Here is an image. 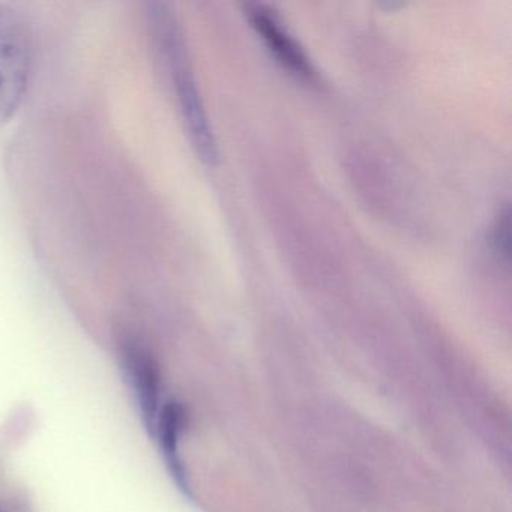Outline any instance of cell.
<instances>
[{
    "mask_svg": "<svg viewBox=\"0 0 512 512\" xmlns=\"http://www.w3.org/2000/svg\"><path fill=\"white\" fill-rule=\"evenodd\" d=\"M148 20L155 49L167 74L172 77L173 91L191 145L203 163L215 166L218 161L217 140L197 86L181 25L172 8L160 2L149 5Z\"/></svg>",
    "mask_w": 512,
    "mask_h": 512,
    "instance_id": "1",
    "label": "cell"
},
{
    "mask_svg": "<svg viewBox=\"0 0 512 512\" xmlns=\"http://www.w3.org/2000/svg\"><path fill=\"white\" fill-rule=\"evenodd\" d=\"M32 65L34 46L28 23L19 11L0 4V127L22 106Z\"/></svg>",
    "mask_w": 512,
    "mask_h": 512,
    "instance_id": "2",
    "label": "cell"
},
{
    "mask_svg": "<svg viewBox=\"0 0 512 512\" xmlns=\"http://www.w3.org/2000/svg\"><path fill=\"white\" fill-rule=\"evenodd\" d=\"M244 13L251 28L262 38L269 52L283 68L305 82H316L313 62L272 8L262 4H247Z\"/></svg>",
    "mask_w": 512,
    "mask_h": 512,
    "instance_id": "3",
    "label": "cell"
},
{
    "mask_svg": "<svg viewBox=\"0 0 512 512\" xmlns=\"http://www.w3.org/2000/svg\"><path fill=\"white\" fill-rule=\"evenodd\" d=\"M122 364L145 424L154 431L163 407L160 404L161 379L157 362L142 344L127 341L122 347Z\"/></svg>",
    "mask_w": 512,
    "mask_h": 512,
    "instance_id": "4",
    "label": "cell"
},
{
    "mask_svg": "<svg viewBox=\"0 0 512 512\" xmlns=\"http://www.w3.org/2000/svg\"><path fill=\"white\" fill-rule=\"evenodd\" d=\"M185 427L184 407L176 401L164 404L161 407L160 415H158L155 430L160 436L161 446H163L164 455H166L167 463L176 481L185 487V473L182 467L181 458H179V437Z\"/></svg>",
    "mask_w": 512,
    "mask_h": 512,
    "instance_id": "5",
    "label": "cell"
},
{
    "mask_svg": "<svg viewBox=\"0 0 512 512\" xmlns=\"http://www.w3.org/2000/svg\"><path fill=\"white\" fill-rule=\"evenodd\" d=\"M490 244L500 260L508 262L509 257V208L505 206L497 215L491 230Z\"/></svg>",
    "mask_w": 512,
    "mask_h": 512,
    "instance_id": "6",
    "label": "cell"
},
{
    "mask_svg": "<svg viewBox=\"0 0 512 512\" xmlns=\"http://www.w3.org/2000/svg\"><path fill=\"white\" fill-rule=\"evenodd\" d=\"M0 512H4V509L0 508Z\"/></svg>",
    "mask_w": 512,
    "mask_h": 512,
    "instance_id": "7",
    "label": "cell"
}]
</instances>
